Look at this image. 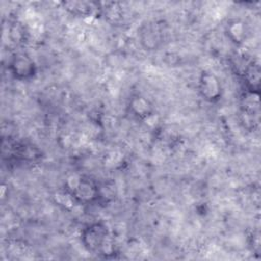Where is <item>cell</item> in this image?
<instances>
[{
	"instance_id": "cell-2",
	"label": "cell",
	"mask_w": 261,
	"mask_h": 261,
	"mask_svg": "<svg viewBox=\"0 0 261 261\" xmlns=\"http://www.w3.org/2000/svg\"><path fill=\"white\" fill-rule=\"evenodd\" d=\"M107 230L101 225H95L89 227V229L85 232V241L86 246L91 250H96L102 248L104 242L106 241Z\"/></svg>"
},
{
	"instance_id": "cell-1",
	"label": "cell",
	"mask_w": 261,
	"mask_h": 261,
	"mask_svg": "<svg viewBox=\"0 0 261 261\" xmlns=\"http://www.w3.org/2000/svg\"><path fill=\"white\" fill-rule=\"evenodd\" d=\"M220 90V84L217 77L210 72H204L200 81V91L203 97L211 101L218 99Z\"/></svg>"
},
{
	"instance_id": "cell-3",
	"label": "cell",
	"mask_w": 261,
	"mask_h": 261,
	"mask_svg": "<svg viewBox=\"0 0 261 261\" xmlns=\"http://www.w3.org/2000/svg\"><path fill=\"white\" fill-rule=\"evenodd\" d=\"M11 67L15 76L28 77L33 73L34 64L33 61L24 54H18L11 62Z\"/></svg>"
},
{
	"instance_id": "cell-4",
	"label": "cell",
	"mask_w": 261,
	"mask_h": 261,
	"mask_svg": "<svg viewBox=\"0 0 261 261\" xmlns=\"http://www.w3.org/2000/svg\"><path fill=\"white\" fill-rule=\"evenodd\" d=\"M132 107L134 111L140 116L147 115V113H149V110H150V106L148 105V102L142 97H136L132 102Z\"/></svg>"
}]
</instances>
